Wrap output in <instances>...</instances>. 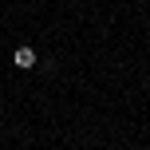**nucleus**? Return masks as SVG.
I'll return each instance as SVG.
<instances>
[{"instance_id": "obj_1", "label": "nucleus", "mask_w": 150, "mask_h": 150, "mask_svg": "<svg viewBox=\"0 0 150 150\" xmlns=\"http://www.w3.org/2000/svg\"><path fill=\"white\" fill-rule=\"evenodd\" d=\"M12 63H16V67H32V63H36V52H32L28 44L16 47V52H12Z\"/></svg>"}]
</instances>
